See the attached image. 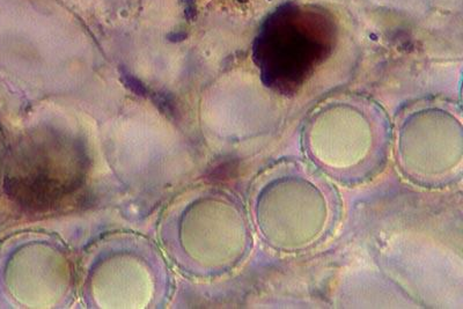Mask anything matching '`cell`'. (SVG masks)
I'll return each instance as SVG.
<instances>
[{
  "label": "cell",
  "mask_w": 463,
  "mask_h": 309,
  "mask_svg": "<svg viewBox=\"0 0 463 309\" xmlns=\"http://www.w3.org/2000/svg\"><path fill=\"white\" fill-rule=\"evenodd\" d=\"M187 37V34L184 33H173L171 35H168L169 41H173V42H177V41H182Z\"/></svg>",
  "instance_id": "7a4b0ae2"
},
{
  "label": "cell",
  "mask_w": 463,
  "mask_h": 309,
  "mask_svg": "<svg viewBox=\"0 0 463 309\" xmlns=\"http://www.w3.org/2000/svg\"><path fill=\"white\" fill-rule=\"evenodd\" d=\"M124 79H125L126 86L131 89V91L135 92V93L138 95H145L146 88L144 87V85L138 80V79L133 78V76H131L129 74L124 75Z\"/></svg>",
  "instance_id": "6da1fadb"
}]
</instances>
